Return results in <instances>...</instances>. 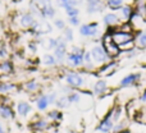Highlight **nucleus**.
I'll list each match as a JSON object with an SVG mask.
<instances>
[{"mask_svg":"<svg viewBox=\"0 0 146 133\" xmlns=\"http://www.w3.org/2000/svg\"><path fill=\"white\" fill-rule=\"evenodd\" d=\"M78 33L82 37L86 38H92L95 41V44H100L101 42V33L100 31V24L95 21L92 22H87V23H81V26L78 27Z\"/></svg>","mask_w":146,"mask_h":133,"instance_id":"1","label":"nucleus"},{"mask_svg":"<svg viewBox=\"0 0 146 133\" xmlns=\"http://www.w3.org/2000/svg\"><path fill=\"white\" fill-rule=\"evenodd\" d=\"M85 49L81 46L73 45L71 48V51H68L66 58V63L69 68L73 69H78V68H83V55H85Z\"/></svg>","mask_w":146,"mask_h":133,"instance_id":"2","label":"nucleus"},{"mask_svg":"<svg viewBox=\"0 0 146 133\" xmlns=\"http://www.w3.org/2000/svg\"><path fill=\"white\" fill-rule=\"evenodd\" d=\"M100 44L104 46V49L106 50V53L109 54V56H110L111 59H117L122 54L121 50H119V46L113 41L110 32H109L108 30H106V32H104V35L101 36Z\"/></svg>","mask_w":146,"mask_h":133,"instance_id":"3","label":"nucleus"},{"mask_svg":"<svg viewBox=\"0 0 146 133\" xmlns=\"http://www.w3.org/2000/svg\"><path fill=\"white\" fill-rule=\"evenodd\" d=\"M90 53H91V56H92L94 63L98 64L99 67L108 63V62H110V60H113V59L109 56V54L106 53V50L104 49V46L101 45V44H95V45L91 48Z\"/></svg>","mask_w":146,"mask_h":133,"instance_id":"4","label":"nucleus"},{"mask_svg":"<svg viewBox=\"0 0 146 133\" xmlns=\"http://www.w3.org/2000/svg\"><path fill=\"white\" fill-rule=\"evenodd\" d=\"M64 81H66L67 86L72 87L73 90H81L86 83L85 77L77 70H68L64 75Z\"/></svg>","mask_w":146,"mask_h":133,"instance_id":"5","label":"nucleus"},{"mask_svg":"<svg viewBox=\"0 0 146 133\" xmlns=\"http://www.w3.org/2000/svg\"><path fill=\"white\" fill-rule=\"evenodd\" d=\"M67 54H68V42L62 36H58V46L53 50V55L55 56L58 64L66 63Z\"/></svg>","mask_w":146,"mask_h":133,"instance_id":"6","label":"nucleus"},{"mask_svg":"<svg viewBox=\"0 0 146 133\" xmlns=\"http://www.w3.org/2000/svg\"><path fill=\"white\" fill-rule=\"evenodd\" d=\"M37 18L32 14L31 12H25V13H21L18 15V19H17V23L21 28L23 30H31L33 27V24L36 23Z\"/></svg>","mask_w":146,"mask_h":133,"instance_id":"7","label":"nucleus"},{"mask_svg":"<svg viewBox=\"0 0 146 133\" xmlns=\"http://www.w3.org/2000/svg\"><path fill=\"white\" fill-rule=\"evenodd\" d=\"M85 5V10L87 14H99L106 9L104 0H87Z\"/></svg>","mask_w":146,"mask_h":133,"instance_id":"8","label":"nucleus"},{"mask_svg":"<svg viewBox=\"0 0 146 133\" xmlns=\"http://www.w3.org/2000/svg\"><path fill=\"white\" fill-rule=\"evenodd\" d=\"M121 23L122 21L117 12H108L103 15V24L106 28H118Z\"/></svg>","mask_w":146,"mask_h":133,"instance_id":"9","label":"nucleus"},{"mask_svg":"<svg viewBox=\"0 0 146 133\" xmlns=\"http://www.w3.org/2000/svg\"><path fill=\"white\" fill-rule=\"evenodd\" d=\"M142 74L141 73H129V74L124 75L123 78L119 82V87L121 88H127V87H132V86L137 85V83L141 81Z\"/></svg>","mask_w":146,"mask_h":133,"instance_id":"10","label":"nucleus"},{"mask_svg":"<svg viewBox=\"0 0 146 133\" xmlns=\"http://www.w3.org/2000/svg\"><path fill=\"white\" fill-rule=\"evenodd\" d=\"M117 67H118V62H117L115 59H113V60L108 62V63L103 64V66H100L98 68V75H100V77H106V75L113 74V73L115 72Z\"/></svg>","mask_w":146,"mask_h":133,"instance_id":"11","label":"nucleus"},{"mask_svg":"<svg viewBox=\"0 0 146 133\" xmlns=\"http://www.w3.org/2000/svg\"><path fill=\"white\" fill-rule=\"evenodd\" d=\"M133 12H135L133 4H132V3H124V4L122 5V8L117 13H118V15H119L122 22H129Z\"/></svg>","mask_w":146,"mask_h":133,"instance_id":"12","label":"nucleus"},{"mask_svg":"<svg viewBox=\"0 0 146 133\" xmlns=\"http://www.w3.org/2000/svg\"><path fill=\"white\" fill-rule=\"evenodd\" d=\"M109 87H108V82L104 78H99L95 83L92 85V88H91V92H92L94 96H103L108 92Z\"/></svg>","mask_w":146,"mask_h":133,"instance_id":"13","label":"nucleus"},{"mask_svg":"<svg viewBox=\"0 0 146 133\" xmlns=\"http://www.w3.org/2000/svg\"><path fill=\"white\" fill-rule=\"evenodd\" d=\"M56 8L54 4H50L48 7H44L40 9V19H46V21H53L56 18Z\"/></svg>","mask_w":146,"mask_h":133,"instance_id":"14","label":"nucleus"},{"mask_svg":"<svg viewBox=\"0 0 146 133\" xmlns=\"http://www.w3.org/2000/svg\"><path fill=\"white\" fill-rule=\"evenodd\" d=\"M113 126H114V123L110 118V111H109V113L106 114L105 118L100 122V124L98 126L96 131L101 132V133H109V132H111V129H113Z\"/></svg>","mask_w":146,"mask_h":133,"instance_id":"15","label":"nucleus"},{"mask_svg":"<svg viewBox=\"0 0 146 133\" xmlns=\"http://www.w3.org/2000/svg\"><path fill=\"white\" fill-rule=\"evenodd\" d=\"M129 23L132 24V27H133L135 31H141L142 27L146 24V19H145V17H142L141 14H139V13L135 10L132 17H131V19H129Z\"/></svg>","mask_w":146,"mask_h":133,"instance_id":"16","label":"nucleus"},{"mask_svg":"<svg viewBox=\"0 0 146 133\" xmlns=\"http://www.w3.org/2000/svg\"><path fill=\"white\" fill-rule=\"evenodd\" d=\"M135 42L139 50H146V31H135Z\"/></svg>","mask_w":146,"mask_h":133,"instance_id":"17","label":"nucleus"},{"mask_svg":"<svg viewBox=\"0 0 146 133\" xmlns=\"http://www.w3.org/2000/svg\"><path fill=\"white\" fill-rule=\"evenodd\" d=\"M33 101L36 103V108H37L40 111L48 110V108L50 106V103H49V99H48V95H46V93H40Z\"/></svg>","mask_w":146,"mask_h":133,"instance_id":"18","label":"nucleus"},{"mask_svg":"<svg viewBox=\"0 0 146 133\" xmlns=\"http://www.w3.org/2000/svg\"><path fill=\"white\" fill-rule=\"evenodd\" d=\"M15 110H17V114L19 116H22V118H26V116H27L28 114L32 111V106H31V104L27 103V101H19V103L17 104V108H15Z\"/></svg>","mask_w":146,"mask_h":133,"instance_id":"19","label":"nucleus"},{"mask_svg":"<svg viewBox=\"0 0 146 133\" xmlns=\"http://www.w3.org/2000/svg\"><path fill=\"white\" fill-rule=\"evenodd\" d=\"M50 123L48 122V119H37L35 120L33 123H31V129H33L35 132H42V131H46L49 128Z\"/></svg>","mask_w":146,"mask_h":133,"instance_id":"20","label":"nucleus"},{"mask_svg":"<svg viewBox=\"0 0 146 133\" xmlns=\"http://www.w3.org/2000/svg\"><path fill=\"white\" fill-rule=\"evenodd\" d=\"M0 116L3 119H12L14 118V110L12 109V106L8 104H0Z\"/></svg>","mask_w":146,"mask_h":133,"instance_id":"21","label":"nucleus"},{"mask_svg":"<svg viewBox=\"0 0 146 133\" xmlns=\"http://www.w3.org/2000/svg\"><path fill=\"white\" fill-rule=\"evenodd\" d=\"M104 3H105V8L110 12H118L126 1L124 0H104Z\"/></svg>","mask_w":146,"mask_h":133,"instance_id":"22","label":"nucleus"},{"mask_svg":"<svg viewBox=\"0 0 146 133\" xmlns=\"http://www.w3.org/2000/svg\"><path fill=\"white\" fill-rule=\"evenodd\" d=\"M14 70V64L12 60L5 59L0 62V74H10Z\"/></svg>","mask_w":146,"mask_h":133,"instance_id":"23","label":"nucleus"},{"mask_svg":"<svg viewBox=\"0 0 146 133\" xmlns=\"http://www.w3.org/2000/svg\"><path fill=\"white\" fill-rule=\"evenodd\" d=\"M40 87H41L40 82L36 81V79H30V81H27V82L23 85V88H25L27 92H31V93L37 92V91L40 90Z\"/></svg>","mask_w":146,"mask_h":133,"instance_id":"24","label":"nucleus"},{"mask_svg":"<svg viewBox=\"0 0 146 133\" xmlns=\"http://www.w3.org/2000/svg\"><path fill=\"white\" fill-rule=\"evenodd\" d=\"M41 63H42V66H45V67H55V66H58V62H56L55 56H54L53 54H50V53L44 54L42 58H41Z\"/></svg>","mask_w":146,"mask_h":133,"instance_id":"25","label":"nucleus"},{"mask_svg":"<svg viewBox=\"0 0 146 133\" xmlns=\"http://www.w3.org/2000/svg\"><path fill=\"white\" fill-rule=\"evenodd\" d=\"M55 5L62 9H67L72 7H80L81 4L78 0H55Z\"/></svg>","mask_w":146,"mask_h":133,"instance_id":"26","label":"nucleus"},{"mask_svg":"<svg viewBox=\"0 0 146 133\" xmlns=\"http://www.w3.org/2000/svg\"><path fill=\"white\" fill-rule=\"evenodd\" d=\"M55 105H56V108H58L59 110H60V109L69 108V106H71V101H69V99H68V95L59 96V97L56 99V101H55Z\"/></svg>","mask_w":146,"mask_h":133,"instance_id":"27","label":"nucleus"},{"mask_svg":"<svg viewBox=\"0 0 146 133\" xmlns=\"http://www.w3.org/2000/svg\"><path fill=\"white\" fill-rule=\"evenodd\" d=\"M17 88V86L14 83L10 82H0V95H5L8 92H12Z\"/></svg>","mask_w":146,"mask_h":133,"instance_id":"28","label":"nucleus"},{"mask_svg":"<svg viewBox=\"0 0 146 133\" xmlns=\"http://www.w3.org/2000/svg\"><path fill=\"white\" fill-rule=\"evenodd\" d=\"M62 37H63L68 44L73 42V40H74V32H73V28L69 27V26H67V27L62 31Z\"/></svg>","mask_w":146,"mask_h":133,"instance_id":"29","label":"nucleus"},{"mask_svg":"<svg viewBox=\"0 0 146 133\" xmlns=\"http://www.w3.org/2000/svg\"><path fill=\"white\" fill-rule=\"evenodd\" d=\"M109 111H110V118H111V120H113V123H118L122 116V113H123L122 108L121 106H114V108Z\"/></svg>","mask_w":146,"mask_h":133,"instance_id":"30","label":"nucleus"},{"mask_svg":"<svg viewBox=\"0 0 146 133\" xmlns=\"http://www.w3.org/2000/svg\"><path fill=\"white\" fill-rule=\"evenodd\" d=\"M68 99L71 104H80L82 100V92L80 90H73L71 93H68Z\"/></svg>","mask_w":146,"mask_h":133,"instance_id":"31","label":"nucleus"},{"mask_svg":"<svg viewBox=\"0 0 146 133\" xmlns=\"http://www.w3.org/2000/svg\"><path fill=\"white\" fill-rule=\"evenodd\" d=\"M51 24H53L54 28H56L58 31H63L64 28L68 26V24H67V21L63 19V18H54Z\"/></svg>","mask_w":146,"mask_h":133,"instance_id":"32","label":"nucleus"},{"mask_svg":"<svg viewBox=\"0 0 146 133\" xmlns=\"http://www.w3.org/2000/svg\"><path fill=\"white\" fill-rule=\"evenodd\" d=\"M64 13H66L67 18H71V17H80V15H81V9H80V7L67 8V9H64Z\"/></svg>","mask_w":146,"mask_h":133,"instance_id":"33","label":"nucleus"},{"mask_svg":"<svg viewBox=\"0 0 146 133\" xmlns=\"http://www.w3.org/2000/svg\"><path fill=\"white\" fill-rule=\"evenodd\" d=\"M48 116L51 119V120L58 122V120H60V119L63 118V113H62L59 109H53V110H50L48 113Z\"/></svg>","mask_w":146,"mask_h":133,"instance_id":"34","label":"nucleus"},{"mask_svg":"<svg viewBox=\"0 0 146 133\" xmlns=\"http://www.w3.org/2000/svg\"><path fill=\"white\" fill-rule=\"evenodd\" d=\"M67 24L69 27L74 28V27H80L81 26V18L80 17H71V18H67Z\"/></svg>","mask_w":146,"mask_h":133,"instance_id":"35","label":"nucleus"},{"mask_svg":"<svg viewBox=\"0 0 146 133\" xmlns=\"http://www.w3.org/2000/svg\"><path fill=\"white\" fill-rule=\"evenodd\" d=\"M124 127H126V122H118V123H114L113 126V129H111V132L113 133H119L122 131H124Z\"/></svg>","mask_w":146,"mask_h":133,"instance_id":"36","label":"nucleus"},{"mask_svg":"<svg viewBox=\"0 0 146 133\" xmlns=\"http://www.w3.org/2000/svg\"><path fill=\"white\" fill-rule=\"evenodd\" d=\"M27 48H28V50H30L31 54H36V53H37V49H38V42L36 40L30 41V42H28V45H27Z\"/></svg>","mask_w":146,"mask_h":133,"instance_id":"37","label":"nucleus"},{"mask_svg":"<svg viewBox=\"0 0 146 133\" xmlns=\"http://www.w3.org/2000/svg\"><path fill=\"white\" fill-rule=\"evenodd\" d=\"M9 56V50H8L7 45H1L0 46V59L1 60H5Z\"/></svg>","mask_w":146,"mask_h":133,"instance_id":"38","label":"nucleus"},{"mask_svg":"<svg viewBox=\"0 0 146 133\" xmlns=\"http://www.w3.org/2000/svg\"><path fill=\"white\" fill-rule=\"evenodd\" d=\"M35 1V4L37 5L38 8H44V7H48V5L53 4V0H33Z\"/></svg>","mask_w":146,"mask_h":133,"instance_id":"39","label":"nucleus"},{"mask_svg":"<svg viewBox=\"0 0 146 133\" xmlns=\"http://www.w3.org/2000/svg\"><path fill=\"white\" fill-rule=\"evenodd\" d=\"M46 95H48L50 105H55V101H56V99H58V93H56L55 91H53V92H49V93H46Z\"/></svg>","mask_w":146,"mask_h":133,"instance_id":"40","label":"nucleus"},{"mask_svg":"<svg viewBox=\"0 0 146 133\" xmlns=\"http://www.w3.org/2000/svg\"><path fill=\"white\" fill-rule=\"evenodd\" d=\"M140 101H141L142 104H145V103H146V88H145L144 91H142L141 96H140Z\"/></svg>","mask_w":146,"mask_h":133,"instance_id":"41","label":"nucleus"},{"mask_svg":"<svg viewBox=\"0 0 146 133\" xmlns=\"http://www.w3.org/2000/svg\"><path fill=\"white\" fill-rule=\"evenodd\" d=\"M0 133H7V132H5V128L3 127L1 123H0Z\"/></svg>","mask_w":146,"mask_h":133,"instance_id":"42","label":"nucleus"},{"mask_svg":"<svg viewBox=\"0 0 146 133\" xmlns=\"http://www.w3.org/2000/svg\"><path fill=\"white\" fill-rule=\"evenodd\" d=\"M78 1H80V4H83V3L86 4V1H87V0H78Z\"/></svg>","mask_w":146,"mask_h":133,"instance_id":"43","label":"nucleus"},{"mask_svg":"<svg viewBox=\"0 0 146 133\" xmlns=\"http://www.w3.org/2000/svg\"><path fill=\"white\" fill-rule=\"evenodd\" d=\"M126 1H127V3H133L135 0H126Z\"/></svg>","mask_w":146,"mask_h":133,"instance_id":"44","label":"nucleus"},{"mask_svg":"<svg viewBox=\"0 0 146 133\" xmlns=\"http://www.w3.org/2000/svg\"><path fill=\"white\" fill-rule=\"evenodd\" d=\"M124 1H126V0H124Z\"/></svg>","mask_w":146,"mask_h":133,"instance_id":"45","label":"nucleus"}]
</instances>
